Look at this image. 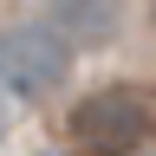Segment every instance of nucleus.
I'll return each instance as SVG.
<instances>
[{"mask_svg": "<svg viewBox=\"0 0 156 156\" xmlns=\"http://www.w3.org/2000/svg\"><path fill=\"white\" fill-rule=\"evenodd\" d=\"M156 136V91L143 85H104L78 98L72 111V143L85 156H130Z\"/></svg>", "mask_w": 156, "mask_h": 156, "instance_id": "1", "label": "nucleus"}, {"mask_svg": "<svg viewBox=\"0 0 156 156\" xmlns=\"http://www.w3.org/2000/svg\"><path fill=\"white\" fill-rule=\"evenodd\" d=\"M72 78V46L58 39L46 20H20V26L0 33V85L13 98H52Z\"/></svg>", "mask_w": 156, "mask_h": 156, "instance_id": "2", "label": "nucleus"}, {"mask_svg": "<svg viewBox=\"0 0 156 156\" xmlns=\"http://www.w3.org/2000/svg\"><path fill=\"white\" fill-rule=\"evenodd\" d=\"M46 26L65 39L72 52L111 46L124 33V0H46Z\"/></svg>", "mask_w": 156, "mask_h": 156, "instance_id": "3", "label": "nucleus"}, {"mask_svg": "<svg viewBox=\"0 0 156 156\" xmlns=\"http://www.w3.org/2000/svg\"><path fill=\"white\" fill-rule=\"evenodd\" d=\"M0 136H7V104H0Z\"/></svg>", "mask_w": 156, "mask_h": 156, "instance_id": "4", "label": "nucleus"}, {"mask_svg": "<svg viewBox=\"0 0 156 156\" xmlns=\"http://www.w3.org/2000/svg\"><path fill=\"white\" fill-rule=\"evenodd\" d=\"M150 13H156V0H150Z\"/></svg>", "mask_w": 156, "mask_h": 156, "instance_id": "5", "label": "nucleus"}, {"mask_svg": "<svg viewBox=\"0 0 156 156\" xmlns=\"http://www.w3.org/2000/svg\"><path fill=\"white\" fill-rule=\"evenodd\" d=\"M150 156H156V150H150Z\"/></svg>", "mask_w": 156, "mask_h": 156, "instance_id": "6", "label": "nucleus"}]
</instances>
